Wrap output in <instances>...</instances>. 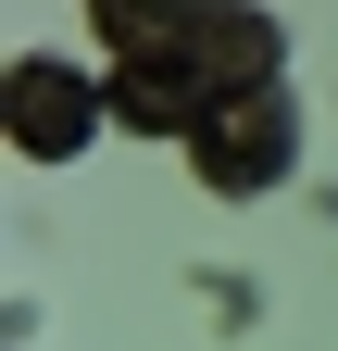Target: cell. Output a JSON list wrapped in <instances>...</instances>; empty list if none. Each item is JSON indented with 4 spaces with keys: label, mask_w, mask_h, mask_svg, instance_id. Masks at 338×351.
<instances>
[{
    "label": "cell",
    "mask_w": 338,
    "mask_h": 351,
    "mask_svg": "<svg viewBox=\"0 0 338 351\" xmlns=\"http://www.w3.org/2000/svg\"><path fill=\"white\" fill-rule=\"evenodd\" d=\"M288 151H301V101H288V88H238V101H213L200 113V138H188V163L213 176V189H276L288 176Z\"/></svg>",
    "instance_id": "obj_1"
},
{
    "label": "cell",
    "mask_w": 338,
    "mask_h": 351,
    "mask_svg": "<svg viewBox=\"0 0 338 351\" xmlns=\"http://www.w3.org/2000/svg\"><path fill=\"white\" fill-rule=\"evenodd\" d=\"M113 125V88L101 75H75V63H13V138L38 163H63V151H88Z\"/></svg>",
    "instance_id": "obj_2"
},
{
    "label": "cell",
    "mask_w": 338,
    "mask_h": 351,
    "mask_svg": "<svg viewBox=\"0 0 338 351\" xmlns=\"http://www.w3.org/2000/svg\"><path fill=\"white\" fill-rule=\"evenodd\" d=\"M101 38H113V63H138V51H176V38L200 25V0H88Z\"/></svg>",
    "instance_id": "obj_3"
}]
</instances>
